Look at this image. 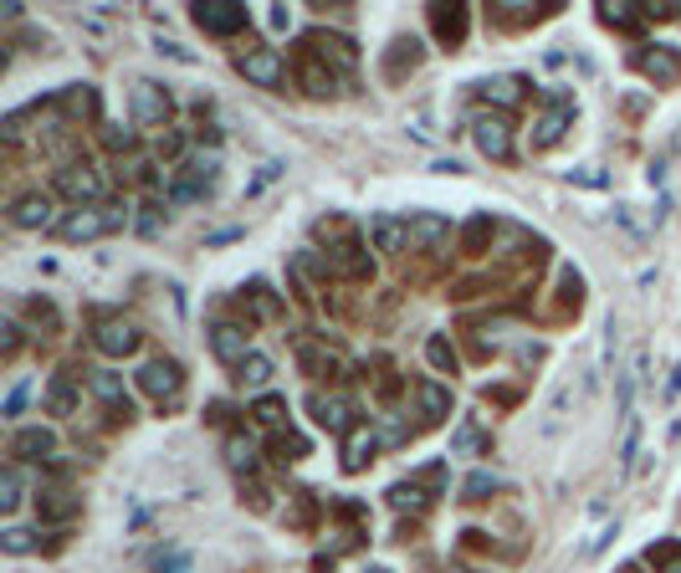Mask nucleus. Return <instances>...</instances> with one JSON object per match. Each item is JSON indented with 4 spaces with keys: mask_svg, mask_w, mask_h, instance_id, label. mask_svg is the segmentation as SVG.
I'll use <instances>...</instances> for the list:
<instances>
[{
    "mask_svg": "<svg viewBox=\"0 0 681 573\" xmlns=\"http://www.w3.org/2000/svg\"><path fill=\"white\" fill-rule=\"evenodd\" d=\"M308 410H313V420H318L328 435H349V430L364 425V420H354V400H349V394H323V389H313V394H308Z\"/></svg>",
    "mask_w": 681,
    "mask_h": 573,
    "instance_id": "obj_4",
    "label": "nucleus"
},
{
    "mask_svg": "<svg viewBox=\"0 0 681 573\" xmlns=\"http://www.w3.org/2000/svg\"><path fill=\"white\" fill-rule=\"evenodd\" d=\"M492 492H502V476H492V471H472L461 481V502H487Z\"/></svg>",
    "mask_w": 681,
    "mask_h": 573,
    "instance_id": "obj_31",
    "label": "nucleus"
},
{
    "mask_svg": "<svg viewBox=\"0 0 681 573\" xmlns=\"http://www.w3.org/2000/svg\"><path fill=\"white\" fill-rule=\"evenodd\" d=\"M139 389H144V394H154L159 405H164V400H180V389H185V369H180L175 359H149V364L139 369Z\"/></svg>",
    "mask_w": 681,
    "mask_h": 573,
    "instance_id": "obj_6",
    "label": "nucleus"
},
{
    "mask_svg": "<svg viewBox=\"0 0 681 573\" xmlns=\"http://www.w3.org/2000/svg\"><path fill=\"white\" fill-rule=\"evenodd\" d=\"M466 26H472V11L466 6H431V31L446 41V47H461Z\"/></svg>",
    "mask_w": 681,
    "mask_h": 573,
    "instance_id": "obj_15",
    "label": "nucleus"
},
{
    "mask_svg": "<svg viewBox=\"0 0 681 573\" xmlns=\"http://www.w3.org/2000/svg\"><path fill=\"white\" fill-rule=\"evenodd\" d=\"M425 359H431L441 374H456V348H451L446 333H431V338H425Z\"/></svg>",
    "mask_w": 681,
    "mask_h": 573,
    "instance_id": "obj_34",
    "label": "nucleus"
},
{
    "mask_svg": "<svg viewBox=\"0 0 681 573\" xmlns=\"http://www.w3.org/2000/svg\"><path fill=\"white\" fill-rule=\"evenodd\" d=\"M523 87H528L523 77L502 72V77H487V82H482V98L497 103V108H518V103H523Z\"/></svg>",
    "mask_w": 681,
    "mask_h": 573,
    "instance_id": "obj_23",
    "label": "nucleus"
},
{
    "mask_svg": "<svg viewBox=\"0 0 681 573\" xmlns=\"http://www.w3.org/2000/svg\"><path fill=\"white\" fill-rule=\"evenodd\" d=\"M139 328L129 323V318H98V328H93V343L103 348L108 359H129L134 348H139Z\"/></svg>",
    "mask_w": 681,
    "mask_h": 573,
    "instance_id": "obj_8",
    "label": "nucleus"
},
{
    "mask_svg": "<svg viewBox=\"0 0 681 573\" xmlns=\"http://www.w3.org/2000/svg\"><path fill=\"white\" fill-rule=\"evenodd\" d=\"M57 108H62L67 118H93V113H98V93H93L88 82H72L67 93L57 98Z\"/></svg>",
    "mask_w": 681,
    "mask_h": 573,
    "instance_id": "obj_26",
    "label": "nucleus"
},
{
    "mask_svg": "<svg viewBox=\"0 0 681 573\" xmlns=\"http://www.w3.org/2000/svg\"><path fill=\"white\" fill-rule=\"evenodd\" d=\"M210 348H216V359H226V364H241L251 354V348H246V328H236V323H216Z\"/></svg>",
    "mask_w": 681,
    "mask_h": 573,
    "instance_id": "obj_20",
    "label": "nucleus"
},
{
    "mask_svg": "<svg viewBox=\"0 0 681 573\" xmlns=\"http://www.w3.org/2000/svg\"><path fill=\"white\" fill-rule=\"evenodd\" d=\"M16 348H21V328H16V323L6 318V323H0V354H6V359H11V354H16Z\"/></svg>",
    "mask_w": 681,
    "mask_h": 573,
    "instance_id": "obj_45",
    "label": "nucleus"
},
{
    "mask_svg": "<svg viewBox=\"0 0 681 573\" xmlns=\"http://www.w3.org/2000/svg\"><path fill=\"white\" fill-rule=\"evenodd\" d=\"M297 77H303V87H308L313 98H328V93H333V72H328V67H323L313 52L303 57V67H297Z\"/></svg>",
    "mask_w": 681,
    "mask_h": 573,
    "instance_id": "obj_29",
    "label": "nucleus"
},
{
    "mask_svg": "<svg viewBox=\"0 0 681 573\" xmlns=\"http://www.w3.org/2000/svg\"><path fill=\"white\" fill-rule=\"evenodd\" d=\"M11 226L16 231H47L52 226V200L47 195H21L11 205Z\"/></svg>",
    "mask_w": 681,
    "mask_h": 573,
    "instance_id": "obj_16",
    "label": "nucleus"
},
{
    "mask_svg": "<svg viewBox=\"0 0 681 573\" xmlns=\"http://www.w3.org/2000/svg\"><path fill=\"white\" fill-rule=\"evenodd\" d=\"M190 16H195V26H200L205 36H241V31L251 26V16H246L241 0H200Z\"/></svg>",
    "mask_w": 681,
    "mask_h": 573,
    "instance_id": "obj_2",
    "label": "nucleus"
},
{
    "mask_svg": "<svg viewBox=\"0 0 681 573\" xmlns=\"http://www.w3.org/2000/svg\"><path fill=\"white\" fill-rule=\"evenodd\" d=\"M21 497H26V476H21V466H6L0 471V512H16Z\"/></svg>",
    "mask_w": 681,
    "mask_h": 573,
    "instance_id": "obj_32",
    "label": "nucleus"
},
{
    "mask_svg": "<svg viewBox=\"0 0 681 573\" xmlns=\"http://www.w3.org/2000/svg\"><path fill=\"white\" fill-rule=\"evenodd\" d=\"M472 139H477V149L487 154V159H513V123H507L502 113H482L477 123H472Z\"/></svg>",
    "mask_w": 681,
    "mask_h": 573,
    "instance_id": "obj_7",
    "label": "nucleus"
},
{
    "mask_svg": "<svg viewBox=\"0 0 681 573\" xmlns=\"http://www.w3.org/2000/svg\"><path fill=\"white\" fill-rule=\"evenodd\" d=\"M651 563H656L661 573H681V543H661V548H651Z\"/></svg>",
    "mask_w": 681,
    "mask_h": 573,
    "instance_id": "obj_42",
    "label": "nucleus"
},
{
    "mask_svg": "<svg viewBox=\"0 0 681 573\" xmlns=\"http://www.w3.org/2000/svg\"><path fill=\"white\" fill-rule=\"evenodd\" d=\"M446 236H451V220H446V215H436V210L410 215V246H415V251H431V246H441Z\"/></svg>",
    "mask_w": 681,
    "mask_h": 573,
    "instance_id": "obj_14",
    "label": "nucleus"
},
{
    "mask_svg": "<svg viewBox=\"0 0 681 573\" xmlns=\"http://www.w3.org/2000/svg\"><path fill=\"white\" fill-rule=\"evenodd\" d=\"M569 180H574V185H589V190H600L605 174H600V169H569Z\"/></svg>",
    "mask_w": 681,
    "mask_h": 573,
    "instance_id": "obj_48",
    "label": "nucleus"
},
{
    "mask_svg": "<svg viewBox=\"0 0 681 573\" xmlns=\"http://www.w3.org/2000/svg\"><path fill=\"white\" fill-rule=\"evenodd\" d=\"M236 379H241L246 389H262V384L272 379V359H267V354H257V348H251V354H246V359L236 364Z\"/></svg>",
    "mask_w": 681,
    "mask_h": 573,
    "instance_id": "obj_30",
    "label": "nucleus"
},
{
    "mask_svg": "<svg viewBox=\"0 0 681 573\" xmlns=\"http://www.w3.org/2000/svg\"><path fill=\"white\" fill-rule=\"evenodd\" d=\"M415 405H420L425 420H446V415H451V389H446V384H431V379H420V384H415Z\"/></svg>",
    "mask_w": 681,
    "mask_h": 573,
    "instance_id": "obj_24",
    "label": "nucleus"
},
{
    "mask_svg": "<svg viewBox=\"0 0 681 573\" xmlns=\"http://www.w3.org/2000/svg\"><path fill=\"white\" fill-rule=\"evenodd\" d=\"M226 461L236 466V471H251V466H257V440H251V435H226Z\"/></svg>",
    "mask_w": 681,
    "mask_h": 573,
    "instance_id": "obj_33",
    "label": "nucleus"
},
{
    "mask_svg": "<svg viewBox=\"0 0 681 573\" xmlns=\"http://www.w3.org/2000/svg\"><path fill=\"white\" fill-rule=\"evenodd\" d=\"M0 548H6V553H31L36 533H26V527H6V533H0Z\"/></svg>",
    "mask_w": 681,
    "mask_h": 573,
    "instance_id": "obj_41",
    "label": "nucleus"
},
{
    "mask_svg": "<svg viewBox=\"0 0 681 573\" xmlns=\"http://www.w3.org/2000/svg\"><path fill=\"white\" fill-rule=\"evenodd\" d=\"M328 272H344V277H369L374 272V261L364 256L359 241H344V246H333L328 251Z\"/></svg>",
    "mask_w": 681,
    "mask_h": 573,
    "instance_id": "obj_19",
    "label": "nucleus"
},
{
    "mask_svg": "<svg viewBox=\"0 0 681 573\" xmlns=\"http://www.w3.org/2000/svg\"><path fill=\"white\" fill-rule=\"evenodd\" d=\"M26 400H31V379H21V384L6 394V415H21V410H26Z\"/></svg>",
    "mask_w": 681,
    "mask_h": 573,
    "instance_id": "obj_44",
    "label": "nucleus"
},
{
    "mask_svg": "<svg viewBox=\"0 0 681 573\" xmlns=\"http://www.w3.org/2000/svg\"><path fill=\"white\" fill-rule=\"evenodd\" d=\"M103 144H108V149H134V128L108 123V128H103Z\"/></svg>",
    "mask_w": 681,
    "mask_h": 573,
    "instance_id": "obj_43",
    "label": "nucleus"
},
{
    "mask_svg": "<svg viewBox=\"0 0 681 573\" xmlns=\"http://www.w3.org/2000/svg\"><path fill=\"white\" fill-rule=\"evenodd\" d=\"M390 507H425V492H420V481H400V487H390Z\"/></svg>",
    "mask_w": 681,
    "mask_h": 573,
    "instance_id": "obj_40",
    "label": "nucleus"
},
{
    "mask_svg": "<svg viewBox=\"0 0 681 573\" xmlns=\"http://www.w3.org/2000/svg\"><path fill=\"white\" fill-rule=\"evenodd\" d=\"M574 123V98L564 93V87H553L548 93V113L538 118V134H533V149H553L564 139V128Z\"/></svg>",
    "mask_w": 681,
    "mask_h": 573,
    "instance_id": "obj_5",
    "label": "nucleus"
},
{
    "mask_svg": "<svg viewBox=\"0 0 681 573\" xmlns=\"http://www.w3.org/2000/svg\"><path fill=\"white\" fill-rule=\"evenodd\" d=\"M169 113H175V98H169V87L139 77V82H134V118H139V123H169Z\"/></svg>",
    "mask_w": 681,
    "mask_h": 573,
    "instance_id": "obj_9",
    "label": "nucleus"
},
{
    "mask_svg": "<svg viewBox=\"0 0 681 573\" xmlns=\"http://www.w3.org/2000/svg\"><path fill=\"white\" fill-rule=\"evenodd\" d=\"M374 446H379V435L369 425L349 430L344 435V471H364V461H374Z\"/></svg>",
    "mask_w": 681,
    "mask_h": 573,
    "instance_id": "obj_21",
    "label": "nucleus"
},
{
    "mask_svg": "<svg viewBox=\"0 0 681 573\" xmlns=\"http://www.w3.org/2000/svg\"><path fill=\"white\" fill-rule=\"evenodd\" d=\"M487 446H492V440H487V430L472 415L451 430V456H487Z\"/></svg>",
    "mask_w": 681,
    "mask_h": 573,
    "instance_id": "obj_22",
    "label": "nucleus"
},
{
    "mask_svg": "<svg viewBox=\"0 0 681 573\" xmlns=\"http://www.w3.org/2000/svg\"><path fill=\"white\" fill-rule=\"evenodd\" d=\"M272 451H277V461L287 466V461H303V456H308V440H303V435H292V430H277Z\"/></svg>",
    "mask_w": 681,
    "mask_h": 573,
    "instance_id": "obj_37",
    "label": "nucleus"
},
{
    "mask_svg": "<svg viewBox=\"0 0 681 573\" xmlns=\"http://www.w3.org/2000/svg\"><path fill=\"white\" fill-rule=\"evenodd\" d=\"M47 400H52V415H72V379H67V374H57V379H52Z\"/></svg>",
    "mask_w": 681,
    "mask_h": 573,
    "instance_id": "obj_39",
    "label": "nucleus"
},
{
    "mask_svg": "<svg viewBox=\"0 0 681 573\" xmlns=\"http://www.w3.org/2000/svg\"><path fill=\"white\" fill-rule=\"evenodd\" d=\"M651 185H666V154L651 159Z\"/></svg>",
    "mask_w": 681,
    "mask_h": 573,
    "instance_id": "obj_52",
    "label": "nucleus"
},
{
    "mask_svg": "<svg viewBox=\"0 0 681 573\" xmlns=\"http://www.w3.org/2000/svg\"><path fill=\"white\" fill-rule=\"evenodd\" d=\"M52 451H57V435L41 430V425H26V430L11 435V456L16 461H47Z\"/></svg>",
    "mask_w": 681,
    "mask_h": 573,
    "instance_id": "obj_13",
    "label": "nucleus"
},
{
    "mask_svg": "<svg viewBox=\"0 0 681 573\" xmlns=\"http://www.w3.org/2000/svg\"><path fill=\"white\" fill-rule=\"evenodd\" d=\"M77 497L72 492H41V502H36V512H41V522H72L77 517Z\"/></svg>",
    "mask_w": 681,
    "mask_h": 573,
    "instance_id": "obj_28",
    "label": "nucleus"
},
{
    "mask_svg": "<svg viewBox=\"0 0 681 573\" xmlns=\"http://www.w3.org/2000/svg\"><path fill=\"white\" fill-rule=\"evenodd\" d=\"M154 52H159V57H175V62H185V67H195V52H185L180 41H164V36H159V47H154Z\"/></svg>",
    "mask_w": 681,
    "mask_h": 573,
    "instance_id": "obj_46",
    "label": "nucleus"
},
{
    "mask_svg": "<svg viewBox=\"0 0 681 573\" xmlns=\"http://www.w3.org/2000/svg\"><path fill=\"white\" fill-rule=\"evenodd\" d=\"M635 451H641V420L625 415V435H620V471H625V476H630V466H635Z\"/></svg>",
    "mask_w": 681,
    "mask_h": 573,
    "instance_id": "obj_36",
    "label": "nucleus"
},
{
    "mask_svg": "<svg viewBox=\"0 0 681 573\" xmlns=\"http://www.w3.org/2000/svg\"><path fill=\"white\" fill-rule=\"evenodd\" d=\"M676 394H681V364H676L671 379H666V400H676Z\"/></svg>",
    "mask_w": 681,
    "mask_h": 573,
    "instance_id": "obj_53",
    "label": "nucleus"
},
{
    "mask_svg": "<svg viewBox=\"0 0 681 573\" xmlns=\"http://www.w3.org/2000/svg\"><path fill=\"white\" fill-rule=\"evenodd\" d=\"M118 226H123V205H108V210L82 205V210H72L62 226H57V236H62V241H98V236H108V231H118Z\"/></svg>",
    "mask_w": 681,
    "mask_h": 573,
    "instance_id": "obj_1",
    "label": "nucleus"
},
{
    "mask_svg": "<svg viewBox=\"0 0 681 573\" xmlns=\"http://www.w3.org/2000/svg\"><path fill=\"white\" fill-rule=\"evenodd\" d=\"M308 47H313V57H318V62H333V67H344V72H354V62H359V52H354V41H349V36L313 31V36H308Z\"/></svg>",
    "mask_w": 681,
    "mask_h": 573,
    "instance_id": "obj_12",
    "label": "nucleus"
},
{
    "mask_svg": "<svg viewBox=\"0 0 681 573\" xmlns=\"http://www.w3.org/2000/svg\"><path fill=\"white\" fill-rule=\"evenodd\" d=\"M267 21H272V31H287V21H292V16H287V6H272V16H267Z\"/></svg>",
    "mask_w": 681,
    "mask_h": 573,
    "instance_id": "obj_51",
    "label": "nucleus"
},
{
    "mask_svg": "<svg viewBox=\"0 0 681 573\" xmlns=\"http://www.w3.org/2000/svg\"><path fill=\"white\" fill-rule=\"evenodd\" d=\"M185 563H190V558H185V553H169V558H164V553H159V558H154V568H159V573H180V568H185Z\"/></svg>",
    "mask_w": 681,
    "mask_h": 573,
    "instance_id": "obj_49",
    "label": "nucleus"
},
{
    "mask_svg": "<svg viewBox=\"0 0 681 573\" xmlns=\"http://www.w3.org/2000/svg\"><path fill=\"white\" fill-rule=\"evenodd\" d=\"M236 72H241L246 82L267 87V93H277V87L287 82V62H282L277 47H251V52H241V57H236Z\"/></svg>",
    "mask_w": 681,
    "mask_h": 573,
    "instance_id": "obj_3",
    "label": "nucleus"
},
{
    "mask_svg": "<svg viewBox=\"0 0 681 573\" xmlns=\"http://www.w3.org/2000/svg\"><path fill=\"white\" fill-rule=\"evenodd\" d=\"M57 190L82 210V205H93V200L103 195V180H98L88 164H67V169H57Z\"/></svg>",
    "mask_w": 681,
    "mask_h": 573,
    "instance_id": "obj_10",
    "label": "nucleus"
},
{
    "mask_svg": "<svg viewBox=\"0 0 681 573\" xmlns=\"http://www.w3.org/2000/svg\"><path fill=\"white\" fill-rule=\"evenodd\" d=\"M369 236H374V246L385 251V256H395V251L410 246V220H400V215H374V220H369Z\"/></svg>",
    "mask_w": 681,
    "mask_h": 573,
    "instance_id": "obj_17",
    "label": "nucleus"
},
{
    "mask_svg": "<svg viewBox=\"0 0 681 573\" xmlns=\"http://www.w3.org/2000/svg\"><path fill=\"white\" fill-rule=\"evenodd\" d=\"M600 21L615 26V31H635V26H641V11H630L625 0H610V6H600Z\"/></svg>",
    "mask_w": 681,
    "mask_h": 573,
    "instance_id": "obj_35",
    "label": "nucleus"
},
{
    "mask_svg": "<svg viewBox=\"0 0 681 573\" xmlns=\"http://www.w3.org/2000/svg\"><path fill=\"white\" fill-rule=\"evenodd\" d=\"M415 67H420V41H415V36H400L395 47L385 52V77H390V82H400V77H405V72H415Z\"/></svg>",
    "mask_w": 681,
    "mask_h": 573,
    "instance_id": "obj_25",
    "label": "nucleus"
},
{
    "mask_svg": "<svg viewBox=\"0 0 681 573\" xmlns=\"http://www.w3.org/2000/svg\"><path fill=\"white\" fill-rule=\"evenodd\" d=\"M251 415H257L262 425H272V430H277V425L287 420V400H282V394H262L257 410H251Z\"/></svg>",
    "mask_w": 681,
    "mask_h": 573,
    "instance_id": "obj_38",
    "label": "nucleus"
},
{
    "mask_svg": "<svg viewBox=\"0 0 681 573\" xmlns=\"http://www.w3.org/2000/svg\"><path fill=\"white\" fill-rule=\"evenodd\" d=\"M277 174H282V164H277V159H267V164H262V174H257V180L246 185V195H257V190H267V185L277 180Z\"/></svg>",
    "mask_w": 681,
    "mask_h": 573,
    "instance_id": "obj_47",
    "label": "nucleus"
},
{
    "mask_svg": "<svg viewBox=\"0 0 681 573\" xmlns=\"http://www.w3.org/2000/svg\"><path fill=\"white\" fill-rule=\"evenodd\" d=\"M492 231H497V220H492L487 210L472 215V220H466V231H461V251H466V256H482L487 241H492Z\"/></svg>",
    "mask_w": 681,
    "mask_h": 573,
    "instance_id": "obj_27",
    "label": "nucleus"
},
{
    "mask_svg": "<svg viewBox=\"0 0 681 573\" xmlns=\"http://www.w3.org/2000/svg\"><path fill=\"white\" fill-rule=\"evenodd\" d=\"M635 67H641L656 87H671V82H681V52L676 47H646L641 57H635Z\"/></svg>",
    "mask_w": 681,
    "mask_h": 573,
    "instance_id": "obj_11",
    "label": "nucleus"
},
{
    "mask_svg": "<svg viewBox=\"0 0 681 573\" xmlns=\"http://www.w3.org/2000/svg\"><path fill=\"white\" fill-rule=\"evenodd\" d=\"M93 394L113 410V415H134V405H129V389H123V374H113V369H98L93 374Z\"/></svg>",
    "mask_w": 681,
    "mask_h": 573,
    "instance_id": "obj_18",
    "label": "nucleus"
},
{
    "mask_svg": "<svg viewBox=\"0 0 681 573\" xmlns=\"http://www.w3.org/2000/svg\"><path fill=\"white\" fill-rule=\"evenodd\" d=\"M139 231H144V236H154V231H159V205H144V215H139Z\"/></svg>",
    "mask_w": 681,
    "mask_h": 573,
    "instance_id": "obj_50",
    "label": "nucleus"
}]
</instances>
